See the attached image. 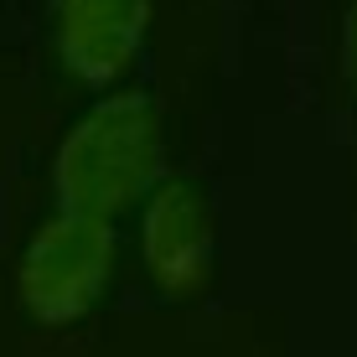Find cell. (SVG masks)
<instances>
[{"mask_svg":"<svg viewBox=\"0 0 357 357\" xmlns=\"http://www.w3.org/2000/svg\"><path fill=\"white\" fill-rule=\"evenodd\" d=\"M109 269H114V228L98 218L52 213L21 249L16 290L42 326H68L104 295Z\"/></svg>","mask_w":357,"mask_h":357,"instance_id":"7a4b0ae2","label":"cell"},{"mask_svg":"<svg viewBox=\"0 0 357 357\" xmlns=\"http://www.w3.org/2000/svg\"><path fill=\"white\" fill-rule=\"evenodd\" d=\"M57 57L78 83L109 89L140 57L151 0H52Z\"/></svg>","mask_w":357,"mask_h":357,"instance_id":"277c9868","label":"cell"},{"mask_svg":"<svg viewBox=\"0 0 357 357\" xmlns=\"http://www.w3.org/2000/svg\"><path fill=\"white\" fill-rule=\"evenodd\" d=\"M161 176V114L145 93H114L78 119L52 155L57 213L109 223Z\"/></svg>","mask_w":357,"mask_h":357,"instance_id":"6da1fadb","label":"cell"},{"mask_svg":"<svg viewBox=\"0 0 357 357\" xmlns=\"http://www.w3.org/2000/svg\"><path fill=\"white\" fill-rule=\"evenodd\" d=\"M342 47H347V73H352V83H357V0H352V10H347V36H342Z\"/></svg>","mask_w":357,"mask_h":357,"instance_id":"5b68a950","label":"cell"},{"mask_svg":"<svg viewBox=\"0 0 357 357\" xmlns=\"http://www.w3.org/2000/svg\"><path fill=\"white\" fill-rule=\"evenodd\" d=\"M140 254L151 280L166 295H197L213 280L218 218L197 181H161L155 187L140 223Z\"/></svg>","mask_w":357,"mask_h":357,"instance_id":"3957f363","label":"cell"}]
</instances>
